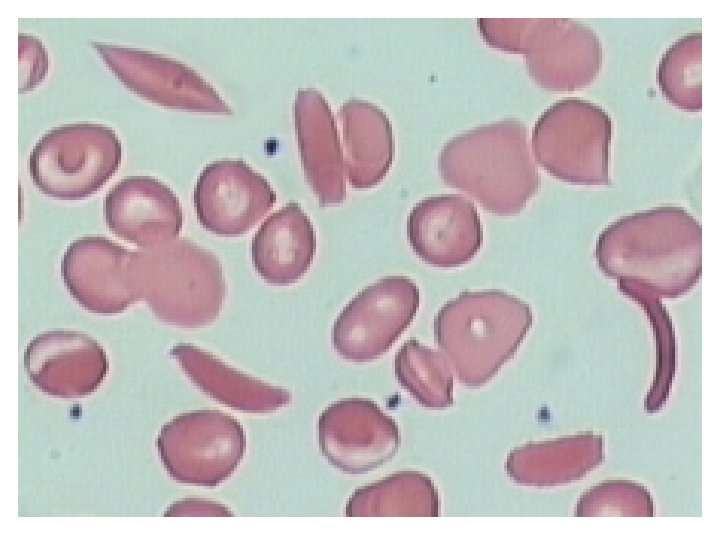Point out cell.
<instances>
[{
    "instance_id": "obj_8",
    "label": "cell",
    "mask_w": 720,
    "mask_h": 540,
    "mask_svg": "<svg viewBox=\"0 0 720 540\" xmlns=\"http://www.w3.org/2000/svg\"><path fill=\"white\" fill-rule=\"evenodd\" d=\"M90 45L117 79L145 100L177 110L233 114L219 92L182 61L142 48Z\"/></svg>"
},
{
    "instance_id": "obj_11",
    "label": "cell",
    "mask_w": 720,
    "mask_h": 540,
    "mask_svg": "<svg viewBox=\"0 0 720 540\" xmlns=\"http://www.w3.org/2000/svg\"><path fill=\"white\" fill-rule=\"evenodd\" d=\"M275 202L276 193L269 181L240 159L207 164L193 190V206L200 225L223 237L247 233Z\"/></svg>"
},
{
    "instance_id": "obj_13",
    "label": "cell",
    "mask_w": 720,
    "mask_h": 540,
    "mask_svg": "<svg viewBox=\"0 0 720 540\" xmlns=\"http://www.w3.org/2000/svg\"><path fill=\"white\" fill-rule=\"evenodd\" d=\"M407 237L425 263L454 268L471 261L483 243L481 221L474 204L458 194L419 201L407 219Z\"/></svg>"
},
{
    "instance_id": "obj_2",
    "label": "cell",
    "mask_w": 720,
    "mask_h": 540,
    "mask_svg": "<svg viewBox=\"0 0 720 540\" xmlns=\"http://www.w3.org/2000/svg\"><path fill=\"white\" fill-rule=\"evenodd\" d=\"M438 169L447 186L495 215L519 213L540 186L525 127L516 122L482 125L451 138L440 151Z\"/></svg>"
},
{
    "instance_id": "obj_12",
    "label": "cell",
    "mask_w": 720,
    "mask_h": 540,
    "mask_svg": "<svg viewBox=\"0 0 720 540\" xmlns=\"http://www.w3.org/2000/svg\"><path fill=\"white\" fill-rule=\"evenodd\" d=\"M24 367L30 381L43 393L76 398L98 389L109 364L104 348L87 334L52 330L28 343Z\"/></svg>"
},
{
    "instance_id": "obj_18",
    "label": "cell",
    "mask_w": 720,
    "mask_h": 540,
    "mask_svg": "<svg viewBox=\"0 0 720 540\" xmlns=\"http://www.w3.org/2000/svg\"><path fill=\"white\" fill-rule=\"evenodd\" d=\"M346 178L355 189H369L387 175L395 143L386 113L359 98L345 101L338 111Z\"/></svg>"
},
{
    "instance_id": "obj_6",
    "label": "cell",
    "mask_w": 720,
    "mask_h": 540,
    "mask_svg": "<svg viewBox=\"0 0 720 540\" xmlns=\"http://www.w3.org/2000/svg\"><path fill=\"white\" fill-rule=\"evenodd\" d=\"M159 458L172 479L215 487L241 463L247 445L237 419L219 410H195L175 416L158 434Z\"/></svg>"
},
{
    "instance_id": "obj_16",
    "label": "cell",
    "mask_w": 720,
    "mask_h": 540,
    "mask_svg": "<svg viewBox=\"0 0 720 540\" xmlns=\"http://www.w3.org/2000/svg\"><path fill=\"white\" fill-rule=\"evenodd\" d=\"M169 355L206 395L238 411L265 414L292 400L290 391L235 369L220 358L190 343H179Z\"/></svg>"
},
{
    "instance_id": "obj_1",
    "label": "cell",
    "mask_w": 720,
    "mask_h": 540,
    "mask_svg": "<svg viewBox=\"0 0 720 540\" xmlns=\"http://www.w3.org/2000/svg\"><path fill=\"white\" fill-rule=\"evenodd\" d=\"M595 260L618 287L655 299L690 292L702 274V231L689 213L662 207L625 216L599 235Z\"/></svg>"
},
{
    "instance_id": "obj_15",
    "label": "cell",
    "mask_w": 720,
    "mask_h": 540,
    "mask_svg": "<svg viewBox=\"0 0 720 540\" xmlns=\"http://www.w3.org/2000/svg\"><path fill=\"white\" fill-rule=\"evenodd\" d=\"M294 124L305 178L322 206L346 198V172L337 123L323 94L312 87L295 96Z\"/></svg>"
},
{
    "instance_id": "obj_10",
    "label": "cell",
    "mask_w": 720,
    "mask_h": 540,
    "mask_svg": "<svg viewBox=\"0 0 720 540\" xmlns=\"http://www.w3.org/2000/svg\"><path fill=\"white\" fill-rule=\"evenodd\" d=\"M60 269L70 295L91 313L119 314L141 300L136 251L106 237L74 240L62 256Z\"/></svg>"
},
{
    "instance_id": "obj_3",
    "label": "cell",
    "mask_w": 720,
    "mask_h": 540,
    "mask_svg": "<svg viewBox=\"0 0 720 540\" xmlns=\"http://www.w3.org/2000/svg\"><path fill=\"white\" fill-rule=\"evenodd\" d=\"M532 321L529 305L510 293L465 291L438 311L434 339L459 381L474 388L513 356Z\"/></svg>"
},
{
    "instance_id": "obj_14",
    "label": "cell",
    "mask_w": 720,
    "mask_h": 540,
    "mask_svg": "<svg viewBox=\"0 0 720 540\" xmlns=\"http://www.w3.org/2000/svg\"><path fill=\"white\" fill-rule=\"evenodd\" d=\"M103 214L113 234L143 249L178 237L184 222L174 191L147 175L118 181L104 198Z\"/></svg>"
},
{
    "instance_id": "obj_7",
    "label": "cell",
    "mask_w": 720,
    "mask_h": 540,
    "mask_svg": "<svg viewBox=\"0 0 720 540\" xmlns=\"http://www.w3.org/2000/svg\"><path fill=\"white\" fill-rule=\"evenodd\" d=\"M419 289L405 276H388L360 291L337 316L333 348L343 359L364 363L393 346L417 313Z\"/></svg>"
},
{
    "instance_id": "obj_9",
    "label": "cell",
    "mask_w": 720,
    "mask_h": 540,
    "mask_svg": "<svg viewBox=\"0 0 720 540\" xmlns=\"http://www.w3.org/2000/svg\"><path fill=\"white\" fill-rule=\"evenodd\" d=\"M319 449L336 469L348 474L370 472L392 459L401 443L395 419L365 398L328 405L317 424Z\"/></svg>"
},
{
    "instance_id": "obj_19",
    "label": "cell",
    "mask_w": 720,
    "mask_h": 540,
    "mask_svg": "<svg viewBox=\"0 0 720 540\" xmlns=\"http://www.w3.org/2000/svg\"><path fill=\"white\" fill-rule=\"evenodd\" d=\"M440 499L432 479L416 470L398 471L356 489L347 517H437Z\"/></svg>"
},
{
    "instance_id": "obj_5",
    "label": "cell",
    "mask_w": 720,
    "mask_h": 540,
    "mask_svg": "<svg viewBox=\"0 0 720 540\" xmlns=\"http://www.w3.org/2000/svg\"><path fill=\"white\" fill-rule=\"evenodd\" d=\"M122 145L115 130L93 123L55 126L33 146L28 169L44 195L60 200L84 199L97 192L118 170Z\"/></svg>"
},
{
    "instance_id": "obj_20",
    "label": "cell",
    "mask_w": 720,
    "mask_h": 540,
    "mask_svg": "<svg viewBox=\"0 0 720 540\" xmlns=\"http://www.w3.org/2000/svg\"><path fill=\"white\" fill-rule=\"evenodd\" d=\"M399 384L423 407L444 409L453 402V370L446 356L418 340H407L395 355Z\"/></svg>"
},
{
    "instance_id": "obj_17",
    "label": "cell",
    "mask_w": 720,
    "mask_h": 540,
    "mask_svg": "<svg viewBox=\"0 0 720 540\" xmlns=\"http://www.w3.org/2000/svg\"><path fill=\"white\" fill-rule=\"evenodd\" d=\"M316 252L313 224L297 202L269 215L251 241L258 275L272 285H290L309 270Z\"/></svg>"
},
{
    "instance_id": "obj_22",
    "label": "cell",
    "mask_w": 720,
    "mask_h": 540,
    "mask_svg": "<svg viewBox=\"0 0 720 540\" xmlns=\"http://www.w3.org/2000/svg\"><path fill=\"white\" fill-rule=\"evenodd\" d=\"M165 516H232L223 504L204 499H183L171 504Z\"/></svg>"
},
{
    "instance_id": "obj_4",
    "label": "cell",
    "mask_w": 720,
    "mask_h": 540,
    "mask_svg": "<svg viewBox=\"0 0 720 540\" xmlns=\"http://www.w3.org/2000/svg\"><path fill=\"white\" fill-rule=\"evenodd\" d=\"M136 279L141 300L159 320L175 327L212 324L226 297L220 260L187 238L137 250Z\"/></svg>"
},
{
    "instance_id": "obj_21",
    "label": "cell",
    "mask_w": 720,
    "mask_h": 540,
    "mask_svg": "<svg viewBox=\"0 0 720 540\" xmlns=\"http://www.w3.org/2000/svg\"><path fill=\"white\" fill-rule=\"evenodd\" d=\"M19 43V92L36 88L45 78L49 68V56L43 42L35 35L20 32Z\"/></svg>"
}]
</instances>
